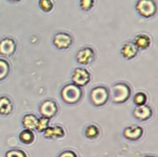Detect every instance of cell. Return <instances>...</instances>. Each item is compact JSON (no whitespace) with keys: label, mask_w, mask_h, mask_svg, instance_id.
<instances>
[{"label":"cell","mask_w":158,"mask_h":157,"mask_svg":"<svg viewBox=\"0 0 158 157\" xmlns=\"http://www.w3.org/2000/svg\"><path fill=\"white\" fill-rule=\"evenodd\" d=\"M133 42L139 50H145L151 46V38L146 34H138L135 36Z\"/></svg>","instance_id":"cell-14"},{"label":"cell","mask_w":158,"mask_h":157,"mask_svg":"<svg viewBox=\"0 0 158 157\" xmlns=\"http://www.w3.org/2000/svg\"><path fill=\"white\" fill-rule=\"evenodd\" d=\"M35 134L33 131L29 130V129H23L19 135V139L21 141V143H24L26 145L32 144L35 141Z\"/></svg>","instance_id":"cell-17"},{"label":"cell","mask_w":158,"mask_h":157,"mask_svg":"<svg viewBox=\"0 0 158 157\" xmlns=\"http://www.w3.org/2000/svg\"><path fill=\"white\" fill-rule=\"evenodd\" d=\"M139 49L133 42H126L120 49V54L127 60H131L137 55Z\"/></svg>","instance_id":"cell-12"},{"label":"cell","mask_w":158,"mask_h":157,"mask_svg":"<svg viewBox=\"0 0 158 157\" xmlns=\"http://www.w3.org/2000/svg\"><path fill=\"white\" fill-rule=\"evenodd\" d=\"M13 110V103L12 99L6 95L0 96V115H9Z\"/></svg>","instance_id":"cell-15"},{"label":"cell","mask_w":158,"mask_h":157,"mask_svg":"<svg viewBox=\"0 0 158 157\" xmlns=\"http://www.w3.org/2000/svg\"><path fill=\"white\" fill-rule=\"evenodd\" d=\"M143 132L144 130L142 126L134 125L125 128L123 131V135L130 141H137L143 136Z\"/></svg>","instance_id":"cell-10"},{"label":"cell","mask_w":158,"mask_h":157,"mask_svg":"<svg viewBox=\"0 0 158 157\" xmlns=\"http://www.w3.org/2000/svg\"><path fill=\"white\" fill-rule=\"evenodd\" d=\"M58 111V105L52 99L44 100L42 102L39 107V112H40L41 116L46 117L49 119L55 116Z\"/></svg>","instance_id":"cell-8"},{"label":"cell","mask_w":158,"mask_h":157,"mask_svg":"<svg viewBox=\"0 0 158 157\" xmlns=\"http://www.w3.org/2000/svg\"><path fill=\"white\" fill-rule=\"evenodd\" d=\"M112 103L114 104H123L130 99L132 95L131 86L126 83H117L112 88Z\"/></svg>","instance_id":"cell-3"},{"label":"cell","mask_w":158,"mask_h":157,"mask_svg":"<svg viewBox=\"0 0 158 157\" xmlns=\"http://www.w3.org/2000/svg\"><path fill=\"white\" fill-rule=\"evenodd\" d=\"M73 43V38L72 35L68 32H57L52 38V45L59 50H66L69 49Z\"/></svg>","instance_id":"cell-5"},{"label":"cell","mask_w":158,"mask_h":157,"mask_svg":"<svg viewBox=\"0 0 158 157\" xmlns=\"http://www.w3.org/2000/svg\"><path fill=\"white\" fill-rule=\"evenodd\" d=\"M38 117L32 113H28L23 115L22 119V126L25 129L32 130L35 129Z\"/></svg>","instance_id":"cell-16"},{"label":"cell","mask_w":158,"mask_h":157,"mask_svg":"<svg viewBox=\"0 0 158 157\" xmlns=\"http://www.w3.org/2000/svg\"><path fill=\"white\" fill-rule=\"evenodd\" d=\"M83 92L81 87L73 84L68 83L65 85L60 90L61 99L67 105H75L82 99Z\"/></svg>","instance_id":"cell-1"},{"label":"cell","mask_w":158,"mask_h":157,"mask_svg":"<svg viewBox=\"0 0 158 157\" xmlns=\"http://www.w3.org/2000/svg\"><path fill=\"white\" fill-rule=\"evenodd\" d=\"M39 7L45 12H49L53 9L54 2L52 0H39Z\"/></svg>","instance_id":"cell-22"},{"label":"cell","mask_w":158,"mask_h":157,"mask_svg":"<svg viewBox=\"0 0 158 157\" xmlns=\"http://www.w3.org/2000/svg\"><path fill=\"white\" fill-rule=\"evenodd\" d=\"M141 157H156V156H154V155H143V156H141Z\"/></svg>","instance_id":"cell-27"},{"label":"cell","mask_w":158,"mask_h":157,"mask_svg":"<svg viewBox=\"0 0 158 157\" xmlns=\"http://www.w3.org/2000/svg\"><path fill=\"white\" fill-rule=\"evenodd\" d=\"M100 133V129L95 124H90L86 126L84 129V135L89 139H95Z\"/></svg>","instance_id":"cell-18"},{"label":"cell","mask_w":158,"mask_h":157,"mask_svg":"<svg viewBox=\"0 0 158 157\" xmlns=\"http://www.w3.org/2000/svg\"><path fill=\"white\" fill-rule=\"evenodd\" d=\"M96 58V52L89 46L83 47L78 50L76 55V61L78 64L86 66L94 61Z\"/></svg>","instance_id":"cell-7"},{"label":"cell","mask_w":158,"mask_h":157,"mask_svg":"<svg viewBox=\"0 0 158 157\" xmlns=\"http://www.w3.org/2000/svg\"><path fill=\"white\" fill-rule=\"evenodd\" d=\"M80 9L85 12L91 10L95 5V0H80Z\"/></svg>","instance_id":"cell-23"},{"label":"cell","mask_w":158,"mask_h":157,"mask_svg":"<svg viewBox=\"0 0 158 157\" xmlns=\"http://www.w3.org/2000/svg\"><path fill=\"white\" fill-rule=\"evenodd\" d=\"M49 119L46 118V117L41 116L40 118H38L37 120L36 126H35V129L37 132H43L46 129V128L49 126Z\"/></svg>","instance_id":"cell-21"},{"label":"cell","mask_w":158,"mask_h":157,"mask_svg":"<svg viewBox=\"0 0 158 157\" xmlns=\"http://www.w3.org/2000/svg\"><path fill=\"white\" fill-rule=\"evenodd\" d=\"M58 157H77V154L72 150H66L62 152Z\"/></svg>","instance_id":"cell-25"},{"label":"cell","mask_w":158,"mask_h":157,"mask_svg":"<svg viewBox=\"0 0 158 157\" xmlns=\"http://www.w3.org/2000/svg\"><path fill=\"white\" fill-rule=\"evenodd\" d=\"M6 157H27V155L22 149H12L6 152Z\"/></svg>","instance_id":"cell-24"},{"label":"cell","mask_w":158,"mask_h":157,"mask_svg":"<svg viewBox=\"0 0 158 157\" xmlns=\"http://www.w3.org/2000/svg\"><path fill=\"white\" fill-rule=\"evenodd\" d=\"M9 2H20L21 0H9Z\"/></svg>","instance_id":"cell-26"},{"label":"cell","mask_w":158,"mask_h":157,"mask_svg":"<svg viewBox=\"0 0 158 157\" xmlns=\"http://www.w3.org/2000/svg\"><path fill=\"white\" fill-rule=\"evenodd\" d=\"M16 42L10 37H6L0 41V55L6 57L12 56L16 52Z\"/></svg>","instance_id":"cell-9"},{"label":"cell","mask_w":158,"mask_h":157,"mask_svg":"<svg viewBox=\"0 0 158 157\" xmlns=\"http://www.w3.org/2000/svg\"><path fill=\"white\" fill-rule=\"evenodd\" d=\"M10 72V65L7 60L0 58V81L7 78Z\"/></svg>","instance_id":"cell-19"},{"label":"cell","mask_w":158,"mask_h":157,"mask_svg":"<svg viewBox=\"0 0 158 157\" xmlns=\"http://www.w3.org/2000/svg\"><path fill=\"white\" fill-rule=\"evenodd\" d=\"M133 115L136 119L143 122L151 118L153 115V110L151 106L147 104L136 106L133 111Z\"/></svg>","instance_id":"cell-11"},{"label":"cell","mask_w":158,"mask_h":157,"mask_svg":"<svg viewBox=\"0 0 158 157\" xmlns=\"http://www.w3.org/2000/svg\"><path fill=\"white\" fill-rule=\"evenodd\" d=\"M72 83L83 87L86 86L91 80V75L89 71L83 67H77L74 69L71 77Z\"/></svg>","instance_id":"cell-6"},{"label":"cell","mask_w":158,"mask_h":157,"mask_svg":"<svg viewBox=\"0 0 158 157\" xmlns=\"http://www.w3.org/2000/svg\"><path fill=\"white\" fill-rule=\"evenodd\" d=\"M64 129L60 126H48L46 130L43 132V136L48 139L63 138L65 136Z\"/></svg>","instance_id":"cell-13"},{"label":"cell","mask_w":158,"mask_h":157,"mask_svg":"<svg viewBox=\"0 0 158 157\" xmlns=\"http://www.w3.org/2000/svg\"><path fill=\"white\" fill-rule=\"evenodd\" d=\"M110 98V92L105 86H97L94 87L89 92V102L96 107H100L106 105Z\"/></svg>","instance_id":"cell-2"},{"label":"cell","mask_w":158,"mask_h":157,"mask_svg":"<svg viewBox=\"0 0 158 157\" xmlns=\"http://www.w3.org/2000/svg\"><path fill=\"white\" fill-rule=\"evenodd\" d=\"M148 96L145 92H138L134 95V99H133V102L136 106H143V105H146L148 103Z\"/></svg>","instance_id":"cell-20"},{"label":"cell","mask_w":158,"mask_h":157,"mask_svg":"<svg viewBox=\"0 0 158 157\" xmlns=\"http://www.w3.org/2000/svg\"><path fill=\"white\" fill-rule=\"evenodd\" d=\"M135 9L140 16L150 18L157 14V5L155 0H137Z\"/></svg>","instance_id":"cell-4"}]
</instances>
